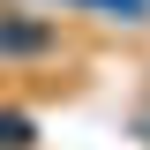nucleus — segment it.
Segmentation results:
<instances>
[{"label": "nucleus", "mask_w": 150, "mask_h": 150, "mask_svg": "<svg viewBox=\"0 0 150 150\" xmlns=\"http://www.w3.org/2000/svg\"><path fill=\"white\" fill-rule=\"evenodd\" d=\"M0 150H30V120H23V112L0 120Z\"/></svg>", "instance_id": "1"}]
</instances>
